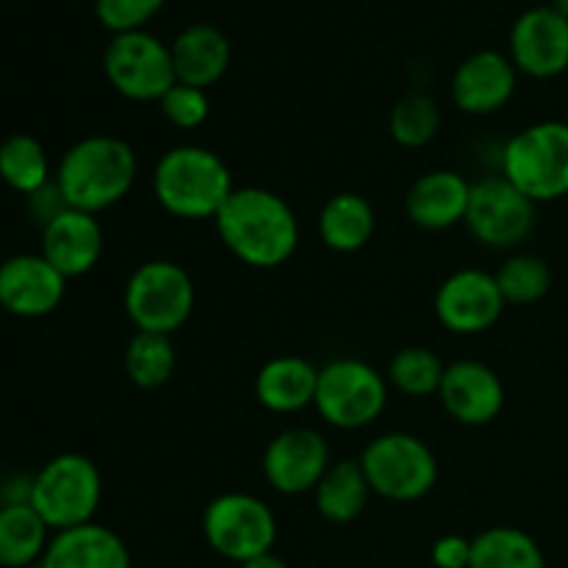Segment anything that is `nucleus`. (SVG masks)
Instances as JSON below:
<instances>
[{"mask_svg": "<svg viewBox=\"0 0 568 568\" xmlns=\"http://www.w3.org/2000/svg\"><path fill=\"white\" fill-rule=\"evenodd\" d=\"M214 225L222 244L253 270H277L300 244V220L294 209L264 186L233 189Z\"/></svg>", "mask_w": 568, "mask_h": 568, "instance_id": "obj_1", "label": "nucleus"}, {"mask_svg": "<svg viewBox=\"0 0 568 568\" xmlns=\"http://www.w3.org/2000/svg\"><path fill=\"white\" fill-rule=\"evenodd\" d=\"M136 175V150L125 139L92 133L61 155L53 181L70 209L100 214L131 194Z\"/></svg>", "mask_w": 568, "mask_h": 568, "instance_id": "obj_2", "label": "nucleus"}, {"mask_svg": "<svg viewBox=\"0 0 568 568\" xmlns=\"http://www.w3.org/2000/svg\"><path fill=\"white\" fill-rule=\"evenodd\" d=\"M233 189L225 161L203 144H178L155 161L153 194L178 220H216Z\"/></svg>", "mask_w": 568, "mask_h": 568, "instance_id": "obj_3", "label": "nucleus"}, {"mask_svg": "<svg viewBox=\"0 0 568 568\" xmlns=\"http://www.w3.org/2000/svg\"><path fill=\"white\" fill-rule=\"evenodd\" d=\"M499 175L508 178L532 203L568 194V125L536 122L508 139L499 155Z\"/></svg>", "mask_w": 568, "mask_h": 568, "instance_id": "obj_4", "label": "nucleus"}, {"mask_svg": "<svg viewBox=\"0 0 568 568\" xmlns=\"http://www.w3.org/2000/svg\"><path fill=\"white\" fill-rule=\"evenodd\" d=\"M194 281L181 264L153 258L131 272L122 292V308L139 333L172 336L189 322L194 311Z\"/></svg>", "mask_w": 568, "mask_h": 568, "instance_id": "obj_5", "label": "nucleus"}, {"mask_svg": "<svg viewBox=\"0 0 568 568\" xmlns=\"http://www.w3.org/2000/svg\"><path fill=\"white\" fill-rule=\"evenodd\" d=\"M103 499L98 464L81 453L55 455L31 483V508L50 530H72L94 521Z\"/></svg>", "mask_w": 568, "mask_h": 568, "instance_id": "obj_6", "label": "nucleus"}, {"mask_svg": "<svg viewBox=\"0 0 568 568\" xmlns=\"http://www.w3.org/2000/svg\"><path fill=\"white\" fill-rule=\"evenodd\" d=\"M372 494L388 503H419L436 488V453L414 433H383L361 453Z\"/></svg>", "mask_w": 568, "mask_h": 568, "instance_id": "obj_7", "label": "nucleus"}, {"mask_svg": "<svg viewBox=\"0 0 568 568\" xmlns=\"http://www.w3.org/2000/svg\"><path fill=\"white\" fill-rule=\"evenodd\" d=\"M388 403L386 375L361 358H336L320 366L314 408L336 430L375 425Z\"/></svg>", "mask_w": 568, "mask_h": 568, "instance_id": "obj_8", "label": "nucleus"}, {"mask_svg": "<svg viewBox=\"0 0 568 568\" xmlns=\"http://www.w3.org/2000/svg\"><path fill=\"white\" fill-rule=\"evenodd\" d=\"M203 536L216 555L242 566L272 552L277 541V519L255 494L225 491L205 505Z\"/></svg>", "mask_w": 568, "mask_h": 568, "instance_id": "obj_9", "label": "nucleus"}, {"mask_svg": "<svg viewBox=\"0 0 568 568\" xmlns=\"http://www.w3.org/2000/svg\"><path fill=\"white\" fill-rule=\"evenodd\" d=\"M103 70L111 87L136 103L161 100L178 83L170 44L148 31L114 33L105 48Z\"/></svg>", "mask_w": 568, "mask_h": 568, "instance_id": "obj_10", "label": "nucleus"}, {"mask_svg": "<svg viewBox=\"0 0 568 568\" xmlns=\"http://www.w3.org/2000/svg\"><path fill=\"white\" fill-rule=\"evenodd\" d=\"M464 225L486 247H516L530 236L532 225H536V203L499 172L486 175L471 183Z\"/></svg>", "mask_w": 568, "mask_h": 568, "instance_id": "obj_11", "label": "nucleus"}, {"mask_svg": "<svg viewBox=\"0 0 568 568\" xmlns=\"http://www.w3.org/2000/svg\"><path fill=\"white\" fill-rule=\"evenodd\" d=\"M331 444L314 427H286L264 449L261 469L277 494L303 497L314 494L325 471L331 469Z\"/></svg>", "mask_w": 568, "mask_h": 568, "instance_id": "obj_12", "label": "nucleus"}, {"mask_svg": "<svg viewBox=\"0 0 568 568\" xmlns=\"http://www.w3.org/2000/svg\"><path fill=\"white\" fill-rule=\"evenodd\" d=\"M505 297L494 272L458 270L438 286L436 308L438 322L455 336H480L491 331L505 311Z\"/></svg>", "mask_w": 568, "mask_h": 568, "instance_id": "obj_13", "label": "nucleus"}, {"mask_svg": "<svg viewBox=\"0 0 568 568\" xmlns=\"http://www.w3.org/2000/svg\"><path fill=\"white\" fill-rule=\"evenodd\" d=\"M67 292V277L42 253L11 255L0 264V308L22 320L53 314Z\"/></svg>", "mask_w": 568, "mask_h": 568, "instance_id": "obj_14", "label": "nucleus"}, {"mask_svg": "<svg viewBox=\"0 0 568 568\" xmlns=\"http://www.w3.org/2000/svg\"><path fill=\"white\" fill-rule=\"evenodd\" d=\"M510 61L532 78H555L568 67V17L555 6L525 11L510 31Z\"/></svg>", "mask_w": 568, "mask_h": 568, "instance_id": "obj_15", "label": "nucleus"}, {"mask_svg": "<svg viewBox=\"0 0 568 568\" xmlns=\"http://www.w3.org/2000/svg\"><path fill=\"white\" fill-rule=\"evenodd\" d=\"M438 399L458 425H491L505 408L503 377L483 361H455V364H447Z\"/></svg>", "mask_w": 568, "mask_h": 568, "instance_id": "obj_16", "label": "nucleus"}, {"mask_svg": "<svg viewBox=\"0 0 568 568\" xmlns=\"http://www.w3.org/2000/svg\"><path fill=\"white\" fill-rule=\"evenodd\" d=\"M516 92V64L497 50H477L453 72L449 94L464 114L488 116L510 103Z\"/></svg>", "mask_w": 568, "mask_h": 568, "instance_id": "obj_17", "label": "nucleus"}, {"mask_svg": "<svg viewBox=\"0 0 568 568\" xmlns=\"http://www.w3.org/2000/svg\"><path fill=\"white\" fill-rule=\"evenodd\" d=\"M103 225L98 214L64 209L42 225V255L70 281L98 266L103 255Z\"/></svg>", "mask_w": 568, "mask_h": 568, "instance_id": "obj_18", "label": "nucleus"}, {"mask_svg": "<svg viewBox=\"0 0 568 568\" xmlns=\"http://www.w3.org/2000/svg\"><path fill=\"white\" fill-rule=\"evenodd\" d=\"M471 183L458 170H430L410 183L405 214L422 231H449L466 220Z\"/></svg>", "mask_w": 568, "mask_h": 568, "instance_id": "obj_19", "label": "nucleus"}, {"mask_svg": "<svg viewBox=\"0 0 568 568\" xmlns=\"http://www.w3.org/2000/svg\"><path fill=\"white\" fill-rule=\"evenodd\" d=\"M39 568H131V552L114 530L89 521L55 532Z\"/></svg>", "mask_w": 568, "mask_h": 568, "instance_id": "obj_20", "label": "nucleus"}, {"mask_svg": "<svg viewBox=\"0 0 568 568\" xmlns=\"http://www.w3.org/2000/svg\"><path fill=\"white\" fill-rule=\"evenodd\" d=\"M320 366L303 355H277L255 375V399L272 414H300L316 399Z\"/></svg>", "mask_w": 568, "mask_h": 568, "instance_id": "obj_21", "label": "nucleus"}, {"mask_svg": "<svg viewBox=\"0 0 568 568\" xmlns=\"http://www.w3.org/2000/svg\"><path fill=\"white\" fill-rule=\"evenodd\" d=\"M170 50L178 83H189V87H214L231 67V42L220 28L209 22L183 28Z\"/></svg>", "mask_w": 568, "mask_h": 568, "instance_id": "obj_22", "label": "nucleus"}, {"mask_svg": "<svg viewBox=\"0 0 568 568\" xmlns=\"http://www.w3.org/2000/svg\"><path fill=\"white\" fill-rule=\"evenodd\" d=\"M316 227H320V239L327 250L358 253L375 236V205L358 192H338L322 205Z\"/></svg>", "mask_w": 568, "mask_h": 568, "instance_id": "obj_23", "label": "nucleus"}, {"mask_svg": "<svg viewBox=\"0 0 568 568\" xmlns=\"http://www.w3.org/2000/svg\"><path fill=\"white\" fill-rule=\"evenodd\" d=\"M372 497V486L364 475L361 460L342 458L333 460L331 469L314 488V503L322 519L333 525H349L366 510Z\"/></svg>", "mask_w": 568, "mask_h": 568, "instance_id": "obj_24", "label": "nucleus"}, {"mask_svg": "<svg viewBox=\"0 0 568 568\" xmlns=\"http://www.w3.org/2000/svg\"><path fill=\"white\" fill-rule=\"evenodd\" d=\"M50 527L31 503H14L0 508V566L33 568L48 549Z\"/></svg>", "mask_w": 568, "mask_h": 568, "instance_id": "obj_25", "label": "nucleus"}, {"mask_svg": "<svg viewBox=\"0 0 568 568\" xmlns=\"http://www.w3.org/2000/svg\"><path fill=\"white\" fill-rule=\"evenodd\" d=\"M469 568H547L541 547L519 527H491L471 538Z\"/></svg>", "mask_w": 568, "mask_h": 568, "instance_id": "obj_26", "label": "nucleus"}, {"mask_svg": "<svg viewBox=\"0 0 568 568\" xmlns=\"http://www.w3.org/2000/svg\"><path fill=\"white\" fill-rule=\"evenodd\" d=\"M0 178L20 194H37L50 183V159L42 142L17 133L0 144Z\"/></svg>", "mask_w": 568, "mask_h": 568, "instance_id": "obj_27", "label": "nucleus"}, {"mask_svg": "<svg viewBox=\"0 0 568 568\" xmlns=\"http://www.w3.org/2000/svg\"><path fill=\"white\" fill-rule=\"evenodd\" d=\"M178 364L172 336L161 333H139L125 347V375L139 388H161L172 377Z\"/></svg>", "mask_w": 568, "mask_h": 568, "instance_id": "obj_28", "label": "nucleus"}, {"mask_svg": "<svg viewBox=\"0 0 568 568\" xmlns=\"http://www.w3.org/2000/svg\"><path fill=\"white\" fill-rule=\"evenodd\" d=\"M442 128V109L427 92H408L388 114V133L399 148H425Z\"/></svg>", "mask_w": 568, "mask_h": 568, "instance_id": "obj_29", "label": "nucleus"}, {"mask_svg": "<svg viewBox=\"0 0 568 568\" xmlns=\"http://www.w3.org/2000/svg\"><path fill=\"white\" fill-rule=\"evenodd\" d=\"M447 364L430 347H403L386 372L388 386L405 397H433L438 394Z\"/></svg>", "mask_w": 568, "mask_h": 568, "instance_id": "obj_30", "label": "nucleus"}, {"mask_svg": "<svg viewBox=\"0 0 568 568\" xmlns=\"http://www.w3.org/2000/svg\"><path fill=\"white\" fill-rule=\"evenodd\" d=\"M497 286L508 305H532L552 288V270L544 258L530 253H516L494 272Z\"/></svg>", "mask_w": 568, "mask_h": 568, "instance_id": "obj_31", "label": "nucleus"}, {"mask_svg": "<svg viewBox=\"0 0 568 568\" xmlns=\"http://www.w3.org/2000/svg\"><path fill=\"white\" fill-rule=\"evenodd\" d=\"M159 103L166 122L175 128H183V131H194V128L203 125L211 114V103L205 89L189 87V83H175Z\"/></svg>", "mask_w": 568, "mask_h": 568, "instance_id": "obj_32", "label": "nucleus"}, {"mask_svg": "<svg viewBox=\"0 0 568 568\" xmlns=\"http://www.w3.org/2000/svg\"><path fill=\"white\" fill-rule=\"evenodd\" d=\"M164 0H94L98 20L114 33L142 31L148 20L161 11Z\"/></svg>", "mask_w": 568, "mask_h": 568, "instance_id": "obj_33", "label": "nucleus"}, {"mask_svg": "<svg viewBox=\"0 0 568 568\" xmlns=\"http://www.w3.org/2000/svg\"><path fill=\"white\" fill-rule=\"evenodd\" d=\"M433 566L436 568H469L471 564V538L449 532L433 544Z\"/></svg>", "mask_w": 568, "mask_h": 568, "instance_id": "obj_34", "label": "nucleus"}, {"mask_svg": "<svg viewBox=\"0 0 568 568\" xmlns=\"http://www.w3.org/2000/svg\"><path fill=\"white\" fill-rule=\"evenodd\" d=\"M239 568H288L286 560L277 558L275 552H266V555H258V558L247 560V564H242Z\"/></svg>", "mask_w": 568, "mask_h": 568, "instance_id": "obj_35", "label": "nucleus"}, {"mask_svg": "<svg viewBox=\"0 0 568 568\" xmlns=\"http://www.w3.org/2000/svg\"><path fill=\"white\" fill-rule=\"evenodd\" d=\"M555 9H558L564 17H568V0H555Z\"/></svg>", "mask_w": 568, "mask_h": 568, "instance_id": "obj_36", "label": "nucleus"}, {"mask_svg": "<svg viewBox=\"0 0 568 568\" xmlns=\"http://www.w3.org/2000/svg\"><path fill=\"white\" fill-rule=\"evenodd\" d=\"M37 568H39V566H37Z\"/></svg>", "mask_w": 568, "mask_h": 568, "instance_id": "obj_37", "label": "nucleus"}]
</instances>
